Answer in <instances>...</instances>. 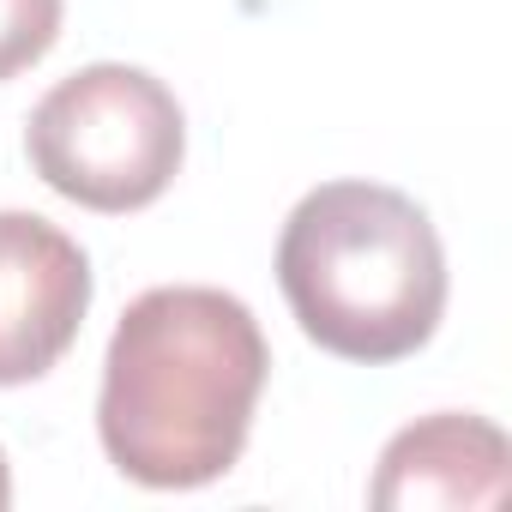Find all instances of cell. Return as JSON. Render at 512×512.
Wrapping results in <instances>:
<instances>
[{
	"label": "cell",
	"instance_id": "5",
	"mask_svg": "<svg viewBox=\"0 0 512 512\" xmlns=\"http://www.w3.org/2000/svg\"><path fill=\"white\" fill-rule=\"evenodd\" d=\"M512 482V446L500 422L440 410L410 428H398L380 452V470L368 482V506L380 512H470L500 506Z\"/></svg>",
	"mask_w": 512,
	"mask_h": 512
},
{
	"label": "cell",
	"instance_id": "7",
	"mask_svg": "<svg viewBox=\"0 0 512 512\" xmlns=\"http://www.w3.org/2000/svg\"><path fill=\"white\" fill-rule=\"evenodd\" d=\"M0 506H13V470H7V452H0Z\"/></svg>",
	"mask_w": 512,
	"mask_h": 512
},
{
	"label": "cell",
	"instance_id": "6",
	"mask_svg": "<svg viewBox=\"0 0 512 512\" xmlns=\"http://www.w3.org/2000/svg\"><path fill=\"white\" fill-rule=\"evenodd\" d=\"M61 0H0V85L37 67L61 37Z\"/></svg>",
	"mask_w": 512,
	"mask_h": 512
},
{
	"label": "cell",
	"instance_id": "1",
	"mask_svg": "<svg viewBox=\"0 0 512 512\" xmlns=\"http://www.w3.org/2000/svg\"><path fill=\"white\" fill-rule=\"evenodd\" d=\"M272 344L253 308L211 284H163L127 302L97 392L109 464L139 488H205L247 452Z\"/></svg>",
	"mask_w": 512,
	"mask_h": 512
},
{
	"label": "cell",
	"instance_id": "3",
	"mask_svg": "<svg viewBox=\"0 0 512 512\" xmlns=\"http://www.w3.org/2000/svg\"><path fill=\"white\" fill-rule=\"evenodd\" d=\"M25 157L61 199L85 211H145L169 193L187 157L175 91L127 61H97L61 79L25 121Z\"/></svg>",
	"mask_w": 512,
	"mask_h": 512
},
{
	"label": "cell",
	"instance_id": "2",
	"mask_svg": "<svg viewBox=\"0 0 512 512\" xmlns=\"http://www.w3.org/2000/svg\"><path fill=\"white\" fill-rule=\"evenodd\" d=\"M278 290L326 356L386 368L440 332L446 247L410 193L326 181L296 199L278 235Z\"/></svg>",
	"mask_w": 512,
	"mask_h": 512
},
{
	"label": "cell",
	"instance_id": "4",
	"mask_svg": "<svg viewBox=\"0 0 512 512\" xmlns=\"http://www.w3.org/2000/svg\"><path fill=\"white\" fill-rule=\"evenodd\" d=\"M91 290V260L61 223L0 211V386H31L73 350Z\"/></svg>",
	"mask_w": 512,
	"mask_h": 512
}]
</instances>
